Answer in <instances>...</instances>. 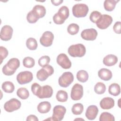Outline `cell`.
<instances>
[{"instance_id": "obj_1", "label": "cell", "mask_w": 121, "mask_h": 121, "mask_svg": "<svg viewBox=\"0 0 121 121\" xmlns=\"http://www.w3.org/2000/svg\"><path fill=\"white\" fill-rule=\"evenodd\" d=\"M70 56L73 57H82L86 52L85 46L82 43H78L70 45L68 50Z\"/></svg>"}, {"instance_id": "obj_2", "label": "cell", "mask_w": 121, "mask_h": 121, "mask_svg": "<svg viewBox=\"0 0 121 121\" xmlns=\"http://www.w3.org/2000/svg\"><path fill=\"white\" fill-rule=\"evenodd\" d=\"M88 6L83 3H78L72 7V13L76 17H85L88 12Z\"/></svg>"}, {"instance_id": "obj_3", "label": "cell", "mask_w": 121, "mask_h": 121, "mask_svg": "<svg viewBox=\"0 0 121 121\" xmlns=\"http://www.w3.org/2000/svg\"><path fill=\"white\" fill-rule=\"evenodd\" d=\"M54 73L53 68L47 65L43 67L42 69L38 70L36 73V77L38 79L41 81H45L49 76H51Z\"/></svg>"}, {"instance_id": "obj_4", "label": "cell", "mask_w": 121, "mask_h": 121, "mask_svg": "<svg viewBox=\"0 0 121 121\" xmlns=\"http://www.w3.org/2000/svg\"><path fill=\"white\" fill-rule=\"evenodd\" d=\"M74 76L70 72H65L60 76L58 79L59 85L62 87H67L73 81Z\"/></svg>"}, {"instance_id": "obj_5", "label": "cell", "mask_w": 121, "mask_h": 121, "mask_svg": "<svg viewBox=\"0 0 121 121\" xmlns=\"http://www.w3.org/2000/svg\"><path fill=\"white\" fill-rule=\"evenodd\" d=\"M66 112V108L60 105H56L53 109V114L51 117L52 120L54 121H61Z\"/></svg>"}, {"instance_id": "obj_6", "label": "cell", "mask_w": 121, "mask_h": 121, "mask_svg": "<svg viewBox=\"0 0 121 121\" xmlns=\"http://www.w3.org/2000/svg\"><path fill=\"white\" fill-rule=\"evenodd\" d=\"M21 105V103L20 101L13 98L4 104V109L6 112H11L19 109Z\"/></svg>"}, {"instance_id": "obj_7", "label": "cell", "mask_w": 121, "mask_h": 121, "mask_svg": "<svg viewBox=\"0 0 121 121\" xmlns=\"http://www.w3.org/2000/svg\"><path fill=\"white\" fill-rule=\"evenodd\" d=\"M33 78V75L29 71H24L19 73L17 76V80L20 85L29 83Z\"/></svg>"}, {"instance_id": "obj_8", "label": "cell", "mask_w": 121, "mask_h": 121, "mask_svg": "<svg viewBox=\"0 0 121 121\" xmlns=\"http://www.w3.org/2000/svg\"><path fill=\"white\" fill-rule=\"evenodd\" d=\"M83 95V86L79 84H75L72 87L70 93L71 98L73 100H80Z\"/></svg>"}, {"instance_id": "obj_9", "label": "cell", "mask_w": 121, "mask_h": 121, "mask_svg": "<svg viewBox=\"0 0 121 121\" xmlns=\"http://www.w3.org/2000/svg\"><path fill=\"white\" fill-rule=\"evenodd\" d=\"M52 94L53 89L51 86L44 85L43 86H41L36 96L40 99L47 98L52 97Z\"/></svg>"}, {"instance_id": "obj_10", "label": "cell", "mask_w": 121, "mask_h": 121, "mask_svg": "<svg viewBox=\"0 0 121 121\" xmlns=\"http://www.w3.org/2000/svg\"><path fill=\"white\" fill-rule=\"evenodd\" d=\"M112 22V18L110 15L103 14L100 19L96 23L97 26L101 29H105L111 25Z\"/></svg>"}, {"instance_id": "obj_11", "label": "cell", "mask_w": 121, "mask_h": 121, "mask_svg": "<svg viewBox=\"0 0 121 121\" xmlns=\"http://www.w3.org/2000/svg\"><path fill=\"white\" fill-rule=\"evenodd\" d=\"M54 39V35L52 32L45 31L40 39V43L44 47H49L52 45Z\"/></svg>"}, {"instance_id": "obj_12", "label": "cell", "mask_w": 121, "mask_h": 121, "mask_svg": "<svg viewBox=\"0 0 121 121\" xmlns=\"http://www.w3.org/2000/svg\"><path fill=\"white\" fill-rule=\"evenodd\" d=\"M56 61L60 67L64 69H69L71 66V62L66 54L60 53L57 57Z\"/></svg>"}, {"instance_id": "obj_13", "label": "cell", "mask_w": 121, "mask_h": 121, "mask_svg": "<svg viewBox=\"0 0 121 121\" xmlns=\"http://www.w3.org/2000/svg\"><path fill=\"white\" fill-rule=\"evenodd\" d=\"M13 32V28L9 25H5L1 29L0 32V39L4 41H7L11 38Z\"/></svg>"}, {"instance_id": "obj_14", "label": "cell", "mask_w": 121, "mask_h": 121, "mask_svg": "<svg viewBox=\"0 0 121 121\" xmlns=\"http://www.w3.org/2000/svg\"><path fill=\"white\" fill-rule=\"evenodd\" d=\"M97 31L93 28L86 29L82 31L81 33V37L87 41H94L97 36Z\"/></svg>"}, {"instance_id": "obj_15", "label": "cell", "mask_w": 121, "mask_h": 121, "mask_svg": "<svg viewBox=\"0 0 121 121\" xmlns=\"http://www.w3.org/2000/svg\"><path fill=\"white\" fill-rule=\"evenodd\" d=\"M98 112V109L96 105H91L87 108L85 115L89 120H93L96 117Z\"/></svg>"}, {"instance_id": "obj_16", "label": "cell", "mask_w": 121, "mask_h": 121, "mask_svg": "<svg viewBox=\"0 0 121 121\" xmlns=\"http://www.w3.org/2000/svg\"><path fill=\"white\" fill-rule=\"evenodd\" d=\"M100 106L103 109L108 110L111 109L114 106V100L110 97H104L101 100Z\"/></svg>"}, {"instance_id": "obj_17", "label": "cell", "mask_w": 121, "mask_h": 121, "mask_svg": "<svg viewBox=\"0 0 121 121\" xmlns=\"http://www.w3.org/2000/svg\"><path fill=\"white\" fill-rule=\"evenodd\" d=\"M98 75L101 79L104 81H108L110 80L112 76V71L105 68L100 69L98 72Z\"/></svg>"}, {"instance_id": "obj_18", "label": "cell", "mask_w": 121, "mask_h": 121, "mask_svg": "<svg viewBox=\"0 0 121 121\" xmlns=\"http://www.w3.org/2000/svg\"><path fill=\"white\" fill-rule=\"evenodd\" d=\"M118 62V58L113 54H108L104 57L103 63L107 66H112Z\"/></svg>"}, {"instance_id": "obj_19", "label": "cell", "mask_w": 121, "mask_h": 121, "mask_svg": "<svg viewBox=\"0 0 121 121\" xmlns=\"http://www.w3.org/2000/svg\"><path fill=\"white\" fill-rule=\"evenodd\" d=\"M32 10L38 18L43 17L46 14V9L45 7L40 5L35 6Z\"/></svg>"}, {"instance_id": "obj_20", "label": "cell", "mask_w": 121, "mask_h": 121, "mask_svg": "<svg viewBox=\"0 0 121 121\" xmlns=\"http://www.w3.org/2000/svg\"><path fill=\"white\" fill-rule=\"evenodd\" d=\"M6 65L9 69L15 72L20 66V61L17 58H13L9 59Z\"/></svg>"}, {"instance_id": "obj_21", "label": "cell", "mask_w": 121, "mask_h": 121, "mask_svg": "<svg viewBox=\"0 0 121 121\" xmlns=\"http://www.w3.org/2000/svg\"><path fill=\"white\" fill-rule=\"evenodd\" d=\"M51 108V104L48 101H43L40 103L37 107L38 111L41 113L48 112Z\"/></svg>"}, {"instance_id": "obj_22", "label": "cell", "mask_w": 121, "mask_h": 121, "mask_svg": "<svg viewBox=\"0 0 121 121\" xmlns=\"http://www.w3.org/2000/svg\"><path fill=\"white\" fill-rule=\"evenodd\" d=\"M109 93L113 96H117L121 93L120 86L117 83H112L109 86L108 88Z\"/></svg>"}, {"instance_id": "obj_23", "label": "cell", "mask_w": 121, "mask_h": 121, "mask_svg": "<svg viewBox=\"0 0 121 121\" xmlns=\"http://www.w3.org/2000/svg\"><path fill=\"white\" fill-rule=\"evenodd\" d=\"M119 0H105L104 3V7L105 9L107 11H112L118 2Z\"/></svg>"}, {"instance_id": "obj_24", "label": "cell", "mask_w": 121, "mask_h": 121, "mask_svg": "<svg viewBox=\"0 0 121 121\" xmlns=\"http://www.w3.org/2000/svg\"><path fill=\"white\" fill-rule=\"evenodd\" d=\"M1 87L2 90L6 93H11L15 89L13 83L10 81H5L2 84Z\"/></svg>"}, {"instance_id": "obj_25", "label": "cell", "mask_w": 121, "mask_h": 121, "mask_svg": "<svg viewBox=\"0 0 121 121\" xmlns=\"http://www.w3.org/2000/svg\"><path fill=\"white\" fill-rule=\"evenodd\" d=\"M88 74L84 70H80L77 73V78L80 82H86L88 79Z\"/></svg>"}, {"instance_id": "obj_26", "label": "cell", "mask_w": 121, "mask_h": 121, "mask_svg": "<svg viewBox=\"0 0 121 121\" xmlns=\"http://www.w3.org/2000/svg\"><path fill=\"white\" fill-rule=\"evenodd\" d=\"M17 95L18 97L23 100H25L28 98L29 96L28 90L25 87H20L17 90Z\"/></svg>"}, {"instance_id": "obj_27", "label": "cell", "mask_w": 121, "mask_h": 121, "mask_svg": "<svg viewBox=\"0 0 121 121\" xmlns=\"http://www.w3.org/2000/svg\"><path fill=\"white\" fill-rule=\"evenodd\" d=\"M56 98L59 102H65L68 100V95L65 91L60 90L57 92L56 95Z\"/></svg>"}, {"instance_id": "obj_28", "label": "cell", "mask_w": 121, "mask_h": 121, "mask_svg": "<svg viewBox=\"0 0 121 121\" xmlns=\"http://www.w3.org/2000/svg\"><path fill=\"white\" fill-rule=\"evenodd\" d=\"M57 13L60 15V16L64 20H66L68 18L69 14V8L65 6H63L60 7Z\"/></svg>"}, {"instance_id": "obj_29", "label": "cell", "mask_w": 121, "mask_h": 121, "mask_svg": "<svg viewBox=\"0 0 121 121\" xmlns=\"http://www.w3.org/2000/svg\"><path fill=\"white\" fill-rule=\"evenodd\" d=\"M37 43L35 39L30 37L26 40V46L30 50H35L37 48Z\"/></svg>"}, {"instance_id": "obj_30", "label": "cell", "mask_w": 121, "mask_h": 121, "mask_svg": "<svg viewBox=\"0 0 121 121\" xmlns=\"http://www.w3.org/2000/svg\"><path fill=\"white\" fill-rule=\"evenodd\" d=\"M84 110V107L82 104L77 103L74 104L71 109L72 112L74 115L81 114Z\"/></svg>"}, {"instance_id": "obj_31", "label": "cell", "mask_w": 121, "mask_h": 121, "mask_svg": "<svg viewBox=\"0 0 121 121\" xmlns=\"http://www.w3.org/2000/svg\"><path fill=\"white\" fill-rule=\"evenodd\" d=\"M106 90L105 85L102 82L97 83L94 86L95 92L98 95L104 94Z\"/></svg>"}, {"instance_id": "obj_32", "label": "cell", "mask_w": 121, "mask_h": 121, "mask_svg": "<svg viewBox=\"0 0 121 121\" xmlns=\"http://www.w3.org/2000/svg\"><path fill=\"white\" fill-rule=\"evenodd\" d=\"M100 121H114L115 118L113 115L108 112H102L99 117Z\"/></svg>"}, {"instance_id": "obj_33", "label": "cell", "mask_w": 121, "mask_h": 121, "mask_svg": "<svg viewBox=\"0 0 121 121\" xmlns=\"http://www.w3.org/2000/svg\"><path fill=\"white\" fill-rule=\"evenodd\" d=\"M79 26L78 25L75 23L69 24L67 27L68 32L71 35H75L78 32Z\"/></svg>"}, {"instance_id": "obj_34", "label": "cell", "mask_w": 121, "mask_h": 121, "mask_svg": "<svg viewBox=\"0 0 121 121\" xmlns=\"http://www.w3.org/2000/svg\"><path fill=\"white\" fill-rule=\"evenodd\" d=\"M23 64L24 66L26 68H31L34 66L35 64V61L32 57H26L23 59Z\"/></svg>"}, {"instance_id": "obj_35", "label": "cell", "mask_w": 121, "mask_h": 121, "mask_svg": "<svg viewBox=\"0 0 121 121\" xmlns=\"http://www.w3.org/2000/svg\"><path fill=\"white\" fill-rule=\"evenodd\" d=\"M101 13L98 11H93L89 16V19L94 23H96L102 17Z\"/></svg>"}, {"instance_id": "obj_36", "label": "cell", "mask_w": 121, "mask_h": 121, "mask_svg": "<svg viewBox=\"0 0 121 121\" xmlns=\"http://www.w3.org/2000/svg\"><path fill=\"white\" fill-rule=\"evenodd\" d=\"M50 61V58L47 55L43 56L40 57L38 60V64L41 67L45 66L49 63Z\"/></svg>"}, {"instance_id": "obj_37", "label": "cell", "mask_w": 121, "mask_h": 121, "mask_svg": "<svg viewBox=\"0 0 121 121\" xmlns=\"http://www.w3.org/2000/svg\"><path fill=\"white\" fill-rule=\"evenodd\" d=\"M26 19L29 23L34 24L36 23L39 18L35 15L32 10H31L28 13L26 16Z\"/></svg>"}, {"instance_id": "obj_38", "label": "cell", "mask_w": 121, "mask_h": 121, "mask_svg": "<svg viewBox=\"0 0 121 121\" xmlns=\"http://www.w3.org/2000/svg\"><path fill=\"white\" fill-rule=\"evenodd\" d=\"M9 52L7 49L1 46L0 47V64L2 62V61L5 59L7 56L8 55Z\"/></svg>"}, {"instance_id": "obj_39", "label": "cell", "mask_w": 121, "mask_h": 121, "mask_svg": "<svg viewBox=\"0 0 121 121\" xmlns=\"http://www.w3.org/2000/svg\"><path fill=\"white\" fill-rule=\"evenodd\" d=\"M53 20L55 24L57 25H61L64 23L65 21L64 19H63L58 14V13H56L54 14V15L53 17Z\"/></svg>"}, {"instance_id": "obj_40", "label": "cell", "mask_w": 121, "mask_h": 121, "mask_svg": "<svg viewBox=\"0 0 121 121\" xmlns=\"http://www.w3.org/2000/svg\"><path fill=\"white\" fill-rule=\"evenodd\" d=\"M40 87H41V86L37 83H34L32 85L31 91L34 95H36Z\"/></svg>"}, {"instance_id": "obj_41", "label": "cell", "mask_w": 121, "mask_h": 121, "mask_svg": "<svg viewBox=\"0 0 121 121\" xmlns=\"http://www.w3.org/2000/svg\"><path fill=\"white\" fill-rule=\"evenodd\" d=\"M2 70L3 73L6 76H11L15 73L14 72L9 69L6 64L3 67Z\"/></svg>"}, {"instance_id": "obj_42", "label": "cell", "mask_w": 121, "mask_h": 121, "mask_svg": "<svg viewBox=\"0 0 121 121\" xmlns=\"http://www.w3.org/2000/svg\"><path fill=\"white\" fill-rule=\"evenodd\" d=\"M121 22L117 21L116 22L113 26V30L114 32L118 34H120L121 33Z\"/></svg>"}, {"instance_id": "obj_43", "label": "cell", "mask_w": 121, "mask_h": 121, "mask_svg": "<svg viewBox=\"0 0 121 121\" xmlns=\"http://www.w3.org/2000/svg\"><path fill=\"white\" fill-rule=\"evenodd\" d=\"M26 120L27 121H38V119L37 118V117L35 115H29L27 116Z\"/></svg>"}, {"instance_id": "obj_44", "label": "cell", "mask_w": 121, "mask_h": 121, "mask_svg": "<svg viewBox=\"0 0 121 121\" xmlns=\"http://www.w3.org/2000/svg\"><path fill=\"white\" fill-rule=\"evenodd\" d=\"M62 0H52L51 2L52 4L55 6H59L63 2Z\"/></svg>"}, {"instance_id": "obj_45", "label": "cell", "mask_w": 121, "mask_h": 121, "mask_svg": "<svg viewBox=\"0 0 121 121\" xmlns=\"http://www.w3.org/2000/svg\"><path fill=\"white\" fill-rule=\"evenodd\" d=\"M82 120L84 121V119H75V120Z\"/></svg>"}]
</instances>
